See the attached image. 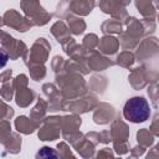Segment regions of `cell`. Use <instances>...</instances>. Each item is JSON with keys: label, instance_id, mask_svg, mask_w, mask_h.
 <instances>
[{"label": "cell", "instance_id": "obj_1", "mask_svg": "<svg viewBox=\"0 0 159 159\" xmlns=\"http://www.w3.org/2000/svg\"><path fill=\"white\" fill-rule=\"evenodd\" d=\"M123 116L132 123H143L150 116L149 103L143 97H132L124 104Z\"/></svg>", "mask_w": 159, "mask_h": 159}, {"label": "cell", "instance_id": "obj_2", "mask_svg": "<svg viewBox=\"0 0 159 159\" xmlns=\"http://www.w3.org/2000/svg\"><path fill=\"white\" fill-rule=\"evenodd\" d=\"M7 60H9V55L7 52L0 47V68H2L6 63H7Z\"/></svg>", "mask_w": 159, "mask_h": 159}]
</instances>
